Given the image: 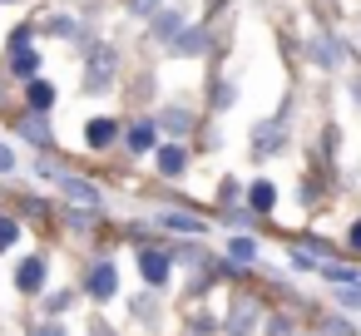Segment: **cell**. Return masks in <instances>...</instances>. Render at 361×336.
<instances>
[{
  "instance_id": "e0dca14e",
  "label": "cell",
  "mask_w": 361,
  "mask_h": 336,
  "mask_svg": "<svg viewBox=\"0 0 361 336\" xmlns=\"http://www.w3.org/2000/svg\"><path fill=\"white\" fill-rule=\"evenodd\" d=\"M159 124L169 129V139H183V134L193 129V114H183V109H164V114H159Z\"/></svg>"
},
{
  "instance_id": "3957f363",
  "label": "cell",
  "mask_w": 361,
  "mask_h": 336,
  "mask_svg": "<svg viewBox=\"0 0 361 336\" xmlns=\"http://www.w3.org/2000/svg\"><path fill=\"white\" fill-rule=\"evenodd\" d=\"M60 193L70 203H80V208H99V188L90 178H80V173H60Z\"/></svg>"
},
{
  "instance_id": "9c48e42d",
  "label": "cell",
  "mask_w": 361,
  "mask_h": 336,
  "mask_svg": "<svg viewBox=\"0 0 361 336\" xmlns=\"http://www.w3.org/2000/svg\"><path fill=\"white\" fill-rule=\"evenodd\" d=\"M178 30H183V11H154V40L169 45Z\"/></svg>"
},
{
  "instance_id": "7402d4cb",
  "label": "cell",
  "mask_w": 361,
  "mask_h": 336,
  "mask_svg": "<svg viewBox=\"0 0 361 336\" xmlns=\"http://www.w3.org/2000/svg\"><path fill=\"white\" fill-rule=\"evenodd\" d=\"M16 242H20V223L0 213V252H6V247H16Z\"/></svg>"
},
{
  "instance_id": "7c38bea8",
  "label": "cell",
  "mask_w": 361,
  "mask_h": 336,
  "mask_svg": "<svg viewBox=\"0 0 361 336\" xmlns=\"http://www.w3.org/2000/svg\"><path fill=\"white\" fill-rule=\"evenodd\" d=\"M159 228H169V232H188V237H198L208 223H198L193 213H159Z\"/></svg>"
},
{
  "instance_id": "4dcf8cb0",
  "label": "cell",
  "mask_w": 361,
  "mask_h": 336,
  "mask_svg": "<svg viewBox=\"0 0 361 336\" xmlns=\"http://www.w3.org/2000/svg\"><path fill=\"white\" fill-rule=\"evenodd\" d=\"M351 99H356V104H361V80H351Z\"/></svg>"
},
{
  "instance_id": "277c9868",
  "label": "cell",
  "mask_w": 361,
  "mask_h": 336,
  "mask_svg": "<svg viewBox=\"0 0 361 336\" xmlns=\"http://www.w3.org/2000/svg\"><path fill=\"white\" fill-rule=\"evenodd\" d=\"M114 287H119V272H114V262H104V257H99V262L90 267V297H94V301H109V297H114Z\"/></svg>"
},
{
  "instance_id": "1f68e13d",
  "label": "cell",
  "mask_w": 361,
  "mask_h": 336,
  "mask_svg": "<svg viewBox=\"0 0 361 336\" xmlns=\"http://www.w3.org/2000/svg\"><path fill=\"white\" fill-rule=\"evenodd\" d=\"M188 336H203V331H188Z\"/></svg>"
},
{
  "instance_id": "5b68a950",
  "label": "cell",
  "mask_w": 361,
  "mask_h": 336,
  "mask_svg": "<svg viewBox=\"0 0 361 336\" xmlns=\"http://www.w3.org/2000/svg\"><path fill=\"white\" fill-rule=\"evenodd\" d=\"M154 163H159V173H164V178H178V173L188 168V154L178 149V139H169V144L154 154Z\"/></svg>"
},
{
  "instance_id": "ffe728a7",
  "label": "cell",
  "mask_w": 361,
  "mask_h": 336,
  "mask_svg": "<svg viewBox=\"0 0 361 336\" xmlns=\"http://www.w3.org/2000/svg\"><path fill=\"white\" fill-rule=\"evenodd\" d=\"M228 257H233V262H252V257H257V242H252V237H233V242H228Z\"/></svg>"
},
{
  "instance_id": "f546056e",
  "label": "cell",
  "mask_w": 361,
  "mask_h": 336,
  "mask_svg": "<svg viewBox=\"0 0 361 336\" xmlns=\"http://www.w3.org/2000/svg\"><path fill=\"white\" fill-rule=\"evenodd\" d=\"M351 247H356V252H361V223H356V228H351Z\"/></svg>"
},
{
  "instance_id": "30bf717a",
  "label": "cell",
  "mask_w": 361,
  "mask_h": 336,
  "mask_svg": "<svg viewBox=\"0 0 361 336\" xmlns=\"http://www.w3.org/2000/svg\"><path fill=\"white\" fill-rule=\"evenodd\" d=\"M312 60H317L322 70H336V65H341V45H336L331 35H317V40H312Z\"/></svg>"
},
{
  "instance_id": "5bb4252c",
  "label": "cell",
  "mask_w": 361,
  "mask_h": 336,
  "mask_svg": "<svg viewBox=\"0 0 361 336\" xmlns=\"http://www.w3.org/2000/svg\"><path fill=\"white\" fill-rule=\"evenodd\" d=\"M154 134H159V129H154L149 119H139V124H129V144H124V149H129V154H149V149H154Z\"/></svg>"
},
{
  "instance_id": "44dd1931",
  "label": "cell",
  "mask_w": 361,
  "mask_h": 336,
  "mask_svg": "<svg viewBox=\"0 0 361 336\" xmlns=\"http://www.w3.org/2000/svg\"><path fill=\"white\" fill-rule=\"evenodd\" d=\"M252 316H257V306H252V301H238V311H233V331H228V336H243V331L252 326Z\"/></svg>"
},
{
  "instance_id": "484cf974",
  "label": "cell",
  "mask_w": 361,
  "mask_h": 336,
  "mask_svg": "<svg viewBox=\"0 0 361 336\" xmlns=\"http://www.w3.org/2000/svg\"><path fill=\"white\" fill-rule=\"evenodd\" d=\"M20 45H30V25H20V30H11V50H20Z\"/></svg>"
},
{
  "instance_id": "836d02e7",
  "label": "cell",
  "mask_w": 361,
  "mask_h": 336,
  "mask_svg": "<svg viewBox=\"0 0 361 336\" xmlns=\"http://www.w3.org/2000/svg\"><path fill=\"white\" fill-rule=\"evenodd\" d=\"M0 99H6V94H0Z\"/></svg>"
},
{
  "instance_id": "cb8c5ba5",
  "label": "cell",
  "mask_w": 361,
  "mask_h": 336,
  "mask_svg": "<svg viewBox=\"0 0 361 336\" xmlns=\"http://www.w3.org/2000/svg\"><path fill=\"white\" fill-rule=\"evenodd\" d=\"M124 11H129V15H154L159 0H124Z\"/></svg>"
},
{
  "instance_id": "8fae6325",
  "label": "cell",
  "mask_w": 361,
  "mask_h": 336,
  "mask_svg": "<svg viewBox=\"0 0 361 336\" xmlns=\"http://www.w3.org/2000/svg\"><path fill=\"white\" fill-rule=\"evenodd\" d=\"M35 70H40V55H35L30 45L11 50V75H16V80H35Z\"/></svg>"
},
{
  "instance_id": "4fadbf2b",
  "label": "cell",
  "mask_w": 361,
  "mask_h": 336,
  "mask_svg": "<svg viewBox=\"0 0 361 336\" xmlns=\"http://www.w3.org/2000/svg\"><path fill=\"white\" fill-rule=\"evenodd\" d=\"M139 272H144V282L164 287V282H169V257H164V252H144V257H139Z\"/></svg>"
},
{
  "instance_id": "ba28073f",
  "label": "cell",
  "mask_w": 361,
  "mask_h": 336,
  "mask_svg": "<svg viewBox=\"0 0 361 336\" xmlns=\"http://www.w3.org/2000/svg\"><path fill=\"white\" fill-rule=\"evenodd\" d=\"M16 287H20V292H40V287H45V262H40V257H25L20 272H16Z\"/></svg>"
},
{
  "instance_id": "f1b7e54d",
  "label": "cell",
  "mask_w": 361,
  "mask_h": 336,
  "mask_svg": "<svg viewBox=\"0 0 361 336\" xmlns=\"http://www.w3.org/2000/svg\"><path fill=\"white\" fill-rule=\"evenodd\" d=\"M30 336H65V326H35Z\"/></svg>"
},
{
  "instance_id": "d6a6232c",
  "label": "cell",
  "mask_w": 361,
  "mask_h": 336,
  "mask_svg": "<svg viewBox=\"0 0 361 336\" xmlns=\"http://www.w3.org/2000/svg\"><path fill=\"white\" fill-rule=\"evenodd\" d=\"M0 6H11V0H0Z\"/></svg>"
},
{
  "instance_id": "7a4b0ae2",
  "label": "cell",
  "mask_w": 361,
  "mask_h": 336,
  "mask_svg": "<svg viewBox=\"0 0 361 336\" xmlns=\"http://www.w3.org/2000/svg\"><path fill=\"white\" fill-rule=\"evenodd\" d=\"M282 144H287V134H282V119H267V124H257V129H252V154H257V158H272V154H282Z\"/></svg>"
},
{
  "instance_id": "d6986e66",
  "label": "cell",
  "mask_w": 361,
  "mask_h": 336,
  "mask_svg": "<svg viewBox=\"0 0 361 336\" xmlns=\"http://www.w3.org/2000/svg\"><path fill=\"white\" fill-rule=\"evenodd\" d=\"M247 198H252V208H257V213H267V208L277 203V188H272V183H252V193H247Z\"/></svg>"
},
{
  "instance_id": "8992f818",
  "label": "cell",
  "mask_w": 361,
  "mask_h": 336,
  "mask_svg": "<svg viewBox=\"0 0 361 336\" xmlns=\"http://www.w3.org/2000/svg\"><path fill=\"white\" fill-rule=\"evenodd\" d=\"M114 139H119V124H114V119H90V124H85V144H90V149H109Z\"/></svg>"
},
{
  "instance_id": "6da1fadb",
  "label": "cell",
  "mask_w": 361,
  "mask_h": 336,
  "mask_svg": "<svg viewBox=\"0 0 361 336\" xmlns=\"http://www.w3.org/2000/svg\"><path fill=\"white\" fill-rule=\"evenodd\" d=\"M114 65H119L114 45H94V55H90V65H85V94H104V89L114 85Z\"/></svg>"
},
{
  "instance_id": "ac0fdd59",
  "label": "cell",
  "mask_w": 361,
  "mask_h": 336,
  "mask_svg": "<svg viewBox=\"0 0 361 336\" xmlns=\"http://www.w3.org/2000/svg\"><path fill=\"white\" fill-rule=\"evenodd\" d=\"M40 30H50V35H60V40H75V20H70V15H45Z\"/></svg>"
},
{
  "instance_id": "2e32d148",
  "label": "cell",
  "mask_w": 361,
  "mask_h": 336,
  "mask_svg": "<svg viewBox=\"0 0 361 336\" xmlns=\"http://www.w3.org/2000/svg\"><path fill=\"white\" fill-rule=\"evenodd\" d=\"M208 45V30H178L173 35V55H198Z\"/></svg>"
},
{
  "instance_id": "83f0119b",
  "label": "cell",
  "mask_w": 361,
  "mask_h": 336,
  "mask_svg": "<svg viewBox=\"0 0 361 336\" xmlns=\"http://www.w3.org/2000/svg\"><path fill=\"white\" fill-rule=\"evenodd\" d=\"M16 168V154H11V144H0V173H11Z\"/></svg>"
},
{
  "instance_id": "9a60e30c",
  "label": "cell",
  "mask_w": 361,
  "mask_h": 336,
  "mask_svg": "<svg viewBox=\"0 0 361 336\" xmlns=\"http://www.w3.org/2000/svg\"><path fill=\"white\" fill-rule=\"evenodd\" d=\"M20 134H25V139H35V149H50V144H55V134L45 129V119H40V114H25V119H20Z\"/></svg>"
},
{
  "instance_id": "4316f807",
  "label": "cell",
  "mask_w": 361,
  "mask_h": 336,
  "mask_svg": "<svg viewBox=\"0 0 361 336\" xmlns=\"http://www.w3.org/2000/svg\"><path fill=\"white\" fill-rule=\"evenodd\" d=\"M292 267H302V272H312V267H317V257H312V252H292Z\"/></svg>"
},
{
  "instance_id": "d4e9b609",
  "label": "cell",
  "mask_w": 361,
  "mask_h": 336,
  "mask_svg": "<svg viewBox=\"0 0 361 336\" xmlns=\"http://www.w3.org/2000/svg\"><path fill=\"white\" fill-rule=\"evenodd\" d=\"M233 99H238V89L233 85H218V104L213 109H233Z\"/></svg>"
},
{
  "instance_id": "603a6c76",
  "label": "cell",
  "mask_w": 361,
  "mask_h": 336,
  "mask_svg": "<svg viewBox=\"0 0 361 336\" xmlns=\"http://www.w3.org/2000/svg\"><path fill=\"white\" fill-rule=\"evenodd\" d=\"M336 301H341L346 311H361V282H346V287L336 292Z\"/></svg>"
},
{
  "instance_id": "52a82bcc",
  "label": "cell",
  "mask_w": 361,
  "mask_h": 336,
  "mask_svg": "<svg viewBox=\"0 0 361 336\" xmlns=\"http://www.w3.org/2000/svg\"><path fill=\"white\" fill-rule=\"evenodd\" d=\"M25 104H30V114H50V104H55V85L30 80V85H25Z\"/></svg>"
}]
</instances>
